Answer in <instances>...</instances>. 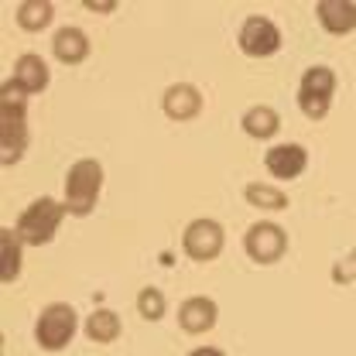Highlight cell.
Returning <instances> with one entry per match:
<instances>
[{
    "mask_svg": "<svg viewBox=\"0 0 356 356\" xmlns=\"http://www.w3.org/2000/svg\"><path fill=\"white\" fill-rule=\"evenodd\" d=\"M28 151V92L14 79L0 86V165L10 168Z\"/></svg>",
    "mask_w": 356,
    "mask_h": 356,
    "instance_id": "cell-1",
    "label": "cell"
},
{
    "mask_svg": "<svg viewBox=\"0 0 356 356\" xmlns=\"http://www.w3.org/2000/svg\"><path fill=\"white\" fill-rule=\"evenodd\" d=\"M65 216H69L65 202H58L51 195H42L31 206H24V213L14 222V233H17V240L24 247H44V243L55 240V233H58Z\"/></svg>",
    "mask_w": 356,
    "mask_h": 356,
    "instance_id": "cell-2",
    "label": "cell"
},
{
    "mask_svg": "<svg viewBox=\"0 0 356 356\" xmlns=\"http://www.w3.org/2000/svg\"><path fill=\"white\" fill-rule=\"evenodd\" d=\"M103 192V165L96 158H79L69 172H65V209L69 216H89L96 209V199Z\"/></svg>",
    "mask_w": 356,
    "mask_h": 356,
    "instance_id": "cell-3",
    "label": "cell"
},
{
    "mask_svg": "<svg viewBox=\"0 0 356 356\" xmlns=\"http://www.w3.org/2000/svg\"><path fill=\"white\" fill-rule=\"evenodd\" d=\"M76 329H79L76 309L69 302H51V305H44L38 322H35V343L42 350H48V353H58V350H65L72 343Z\"/></svg>",
    "mask_w": 356,
    "mask_h": 356,
    "instance_id": "cell-4",
    "label": "cell"
},
{
    "mask_svg": "<svg viewBox=\"0 0 356 356\" xmlns=\"http://www.w3.org/2000/svg\"><path fill=\"white\" fill-rule=\"evenodd\" d=\"M332 96H336V72L329 65H309L298 83V110L318 124L329 117Z\"/></svg>",
    "mask_w": 356,
    "mask_h": 356,
    "instance_id": "cell-5",
    "label": "cell"
},
{
    "mask_svg": "<svg viewBox=\"0 0 356 356\" xmlns=\"http://www.w3.org/2000/svg\"><path fill=\"white\" fill-rule=\"evenodd\" d=\"M222 243H226V233H222V226L216 220H209V216H199V220H192L185 226V233H181V250L195 261V264H209V261H216L222 254Z\"/></svg>",
    "mask_w": 356,
    "mask_h": 356,
    "instance_id": "cell-6",
    "label": "cell"
},
{
    "mask_svg": "<svg viewBox=\"0 0 356 356\" xmlns=\"http://www.w3.org/2000/svg\"><path fill=\"white\" fill-rule=\"evenodd\" d=\"M243 250L254 264H277L288 250V233L277 222L261 220L243 233Z\"/></svg>",
    "mask_w": 356,
    "mask_h": 356,
    "instance_id": "cell-7",
    "label": "cell"
},
{
    "mask_svg": "<svg viewBox=\"0 0 356 356\" xmlns=\"http://www.w3.org/2000/svg\"><path fill=\"white\" fill-rule=\"evenodd\" d=\"M236 42H240V51L250 55V58H270L281 48V28L270 17H264V14H250L243 21Z\"/></svg>",
    "mask_w": 356,
    "mask_h": 356,
    "instance_id": "cell-8",
    "label": "cell"
},
{
    "mask_svg": "<svg viewBox=\"0 0 356 356\" xmlns=\"http://www.w3.org/2000/svg\"><path fill=\"white\" fill-rule=\"evenodd\" d=\"M264 165L267 172L281 181H291L309 168V151L302 144H274L264 151Z\"/></svg>",
    "mask_w": 356,
    "mask_h": 356,
    "instance_id": "cell-9",
    "label": "cell"
},
{
    "mask_svg": "<svg viewBox=\"0 0 356 356\" xmlns=\"http://www.w3.org/2000/svg\"><path fill=\"white\" fill-rule=\"evenodd\" d=\"M216 318H220V305H216L213 298H206V295H192V298H185V302L178 305V325H181V332H188V336L209 332V329L216 325Z\"/></svg>",
    "mask_w": 356,
    "mask_h": 356,
    "instance_id": "cell-10",
    "label": "cell"
},
{
    "mask_svg": "<svg viewBox=\"0 0 356 356\" xmlns=\"http://www.w3.org/2000/svg\"><path fill=\"white\" fill-rule=\"evenodd\" d=\"M161 110H165L172 120H178V124H188V120H195V117L202 113V92L192 86V83H175V86L165 89Z\"/></svg>",
    "mask_w": 356,
    "mask_h": 356,
    "instance_id": "cell-11",
    "label": "cell"
},
{
    "mask_svg": "<svg viewBox=\"0 0 356 356\" xmlns=\"http://www.w3.org/2000/svg\"><path fill=\"white\" fill-rule=\"evenodd\" d=\"M10 79L24 89L28 96H35V92L48 89V83H51V72H48V62H44L42 55L24 51V55H17V58H14V72H10Z\"/></svg>",
    "mask_w": 356,
    "mask_h": 356,
    "instance_id": "cell-12",
    "label": "cell"
},
{
    "mask_svg": "<svg viewBox=\"0 0 356 356\" xmlns=\"http://www.w3.org/2000/svg\"><path fill=\"white\" fill-rule=\"evenodd\" d=\"M315 17L329 35H350L356 31V3L353 0H318L315 3Z\"/></svg>",
    "mask_w": 356,
    "mask_h": 356,
    "instance_id": "cell-13",
    "label": "cell"
},
{
    "mask_svg": "<svg viewBox=\"0 0 356 356\" xmlns=\"http://www.w3.org/2000/svg\"><path fill=\"white\" fill-rule=\"evenodd\" d=\"M51 51L62 65H83L92 51V44H89L83 28H58L55 38H51Z\"/></svg>",
    "mask_w": 356,
    "mask_h": 356,
    "instance_id": "cell-14",
    "label": "cell"
},
{
    "mask_svg": "<svg viewBox=\"0 0 356 356\" xmlns=\"http://www.w3.org/2000/svg\"><path fill=\"white\" fill-rule=\"evenodd\" d=\"M240 127H243L247 137H254V140H270L274 134L281 131V117H277L274 106L257 103V106H250V110L240 117Z\"/></svg>",
    "mask_w": 356,
    "mask_h": 356,
    "instance_id": "cell-15",
    "label": "cell"
},
{
    "mask_svg": "<svg viewBox=\"0 0 356 356\" xmlns=\"http://www.w3.org/2000/svg\"><path fill=\"white\" fill-rule=\"evenodd\" d=\"M21 240H17V233L10 229V226H0V281L3 284H14L17 277H21Z\"/></svg>",
    "mask_w": 356,
    "mask_h": 356,
    "instance_id": "cell-16",
    "label": "cell"
},
{
    "mask_svg": "<svg viewBox=\"0 0 356 356\" xmlns=\"http://www.w3.org/2000/svg\"><path fill=\"white\" fill-rule=\"evenodd\" d=\"M243 199H247V206L264 209V213H284V209L291 206L288 195H284L277 185H267V181H250V185L243 188Z\"/></svg>",
    "mask_w": 356,
    "mask_h": 356,
    "instance_id": "cell-17",
    "label": "cell"
},
{
    "mask_svg": "<svg viewBox=\"0 0 356 356\" xmlns=\"http://www.w3.org/2000/svg\"><path fill=\"white\" fill-rule=\"evenodd\" d=\"M86 336L92 343H99V346H106V343H117V336L124 332V325H120V315L110 309H96L92 315H86Z\"/></svg>",
    "mask_w": 356,
    "mask_h": 356,
    "instance_id": "cell-18",
    "label": "cell"
},
{
    "mask_svg": "<svg viewBox=\"0 0 356 356\" xmlns=\"http://www.w3.org/2000/svg\"><path fill=\"white\" fill-rule=\"evenodd\" d=\"M14 17H17V24L24 28V31H44L48 24H51V17H55V3H48V0H21L17 3V10H14Z\"/></svg>",
    "mask_w": 356,
    "mask_h": 356,
    "instance_id": "cell-19",
    "label": "cell"
},
{
    "mask_svg": "<svg viewBox=\"0 0 356 356\" xmlns=\"http://www.w3.org/2000/svg\"><path fill=\"white\" fill-rule=\"evenodd\" d=\"M165 309H168V302H165V295H161L158 288H140V295H137V312H140L147 322L165 318Z\"/></svg>",
    "mask_w": 356,
    "mask_h": 356,
    "instance_id": "cell-20",
    "label": "cell"
},
{
    "mask_svg": "<svg viewBox=\"0 0 356 356\" xmlns=\"http://www.w3.org/2000/svg\"><path fill=\"white\" fill-rule=\"evenodd\" d=\"M329 277H332L336 284H353V281H356V247L350 250V254H343V257L332 264Z\"/></svg>",
    "mask_w": 356,
    "mask_h": 356,
    "instance_id": "cell-21",
    "label": "cell"
},
{
    "mask_svg": "<svg viewBox=\"0 0 356 356\" xmlns=\"http://www.w3.org/2000/svg\"><path fill=\"white\" fill-rule=\"evenodd\" d=\"M89 10H117V0H86Z\"/></svg>",
    "mask_w": 356,
    "mask_h": 356,
    "instance_id": "cell-22",
    "label": "cell"
},
{
    "mask_svg": "<svg viewBox=\"0 0 356 356\" xmlns=\"http://www.w3.org/2000/svg\"><path fill=\"white\" fill-rule=\"evenodd\" d=\"M188 356H226L222 350H216V346H195Z\"/></svg>",
    "mask_w": 356,
    "mask_h": 356,
    "instance_id": "cell-23",
    "label": "cell"
}]
</instances>
